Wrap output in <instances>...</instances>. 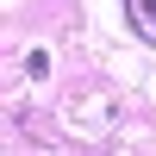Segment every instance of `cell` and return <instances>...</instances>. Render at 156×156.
I'll return each mask as SVG.
<instances>
[{
	"label": "cell",
	"instance_id": "cell-1",
	"mask_svg": "<svg viewBox=\"0 0 156 156\" xmlns=\"http://www.w3.org/2000/svg\"><path fill=\"white\" fill-rule=\"evenodd\" d=\"M125 19L144 44H156V0H125Z\"/></svg>",
	"mask_w": 156,
	"mask_h": 156
}]
</instances>
